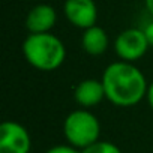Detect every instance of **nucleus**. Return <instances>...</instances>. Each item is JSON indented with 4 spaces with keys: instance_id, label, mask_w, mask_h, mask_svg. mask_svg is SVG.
Instances as JSON below:
<instances>
[{
    "instance_id": "f257e3e1",
    "label": "nucleus",
    "mask_w": 153,
    "mask_h": 153,
    "mask_svg": "<svg viewBox=\"0 0 153 153\" xmlns=\"http://www.w3.org/2000/svg\"><path fill=\"white\" fill-rule=\"evenodd\" d=\"M105 98L119 108H129L140 104L147 93L149 83L140 68L129 62H113L102 72Z\"/></svg>"
},
{
    "instance_id": "f03ea898",
    "label": "nucleus",
    "mask_w": 153,
    "mask_h": 153,
    "mask_svg": "<svg viewBox=\"0 0 153 153\" xmlns=\"http://www.w3.org/2000/svg\"><path fill=\"white\" fill-rule=\"evenodd\" d=\"M21 50L27 63L44 72L59 69L66 59V47L63 41L51 32L29 33Z\"/></svg>"
},
{
    "instance_id": "7ed1b4c3",
    "label": "nucleus",
    "mask_w": 153,
    "mask_h": 153,
    "mask_svg": "<svg viewBox=\"0 0 153 153\" xmlns=\"http://www.w3.org/2000/svg\"><path fill=\"white\" fill-rule=\"evenodd\" d=\"M63 135L68 144L83 150L96 141L101 137V123L99 119L89 111L87 108H78L71 111L63 122Z\"/></svg>"
},
{
    "instance_id": "20e7f679",
    "label": "nucleus",
    "mask_w": 153,
    "mask_h": 153,
    "mask_svg": "<svg viewBox=\"0 0 153 153\" xmlns=\"http://www.w3.org/2000/svg\"><path fill=\"white\" fill-rule=\"evenodd\" d=\"M150 45L144 35L143 29L129 27L120 32L114 39V53L116 56L129 63H135L149 51Z\"/></svg>"
},
{
    "instance_id": "39448f33",
    "label": "nucleus",
    "mask_w": 153,
    "mask_h": 153,
    "mask_svg": "<svg viewBox=\"0 0 153 153\" xmlns=\"http://www.w3.org/2000/svg\"><path fill=\"white\" fill-rule=\"evenodd\" d=\"M32 138L18 122L5 120L0 125V153H30Z\"/></svg>"
},
{
    "instance_id": "423d86ee",
    "label": "nucleus",
    "mask_w": 153,
    "mask_h": 153,
    "mask_svg": "<svg viewBox=\"0 0 153 153\" xmlns=\"http://www.w3.org/2000/svg\"><path fill=\"white\" fill-rule=\"evenodd\" d=\"M63 14L76 29L86 30L98 21V6L95 0H65Z\"/></svg>"
},
{
    "instance_id": "0eeeda50",
    "label": "nucleus",
    "mask_w": 153,
    "mask_h": 153,
    "mask_svg": "<svg viewBox=\"0 0 153 153\" xmlns=\"http://www.w3.org/2000/svg\"><path fill=\"white\" fill-rule=\"evenodd\" d=\"M57 23V12L51 5L41 3L33 6L26 15V29L29 33H48Z\"/></svg>"
},
{
    "instance_id": "6e6552de",
    "label": "nucleus",
    "mask_w": 153,
    "mask_h": 153,
    "mask_svg": "<svg viewBox=\"0 0 153 153\" xmlns=\"http://www.w3.org/2000/svg\"><path fill=\"white\" fill-rule=\"evenodd\" d=\"M74 99L81 108H93L99 105L105 98V89L102 80L86 78L80 81L74 89Z\"/></svg>"
},
{
    "instance_id": "1a4fd4ad",
    "label": "nucleus",
    "mask_w": 153,
    "mask_h": 153,
    "mask_svg": "<svg viewBox=\"0 0 153 153\" xmlns=\"http://www.w3.org/2000/svg\"><path fill=\"white\" fill-rule=\"evenodd\" d=\"M110 45L108 33L98 24L83 30L81 47L89 56H102Z\"/></svg>"
},
{
    "instance_id": "9d476101",
    "label": "nucleus",
    "mask_w": 153,
    "mask_h": 153,
    "mask_svg": "<svg viewBox=\"0 0 153 153\" xmlns=\"http://www.w3.org/2000/svg\"><path fill=\"white\" fill-rule=\"evenodd\" d=\"M81 153H122L120 147L110 141H96L95 144L81 150Z\"/></svg>"
},
{
    "instance_id": "9b49d317",
    "label": "nucleus",
    "mask_w": 153,
    "mask_h": 153,
    "mask_svg": "<svg viewBox=\"0 0 153 153\" xmlns=\"http://www.w3.org/2000/svg\"><path fill=\"white\" fill-rule=\"evenodd\" d=\"M45 153H81V150H78L71 144H57L50 147Z\"/></svg>"
},
{
    "instance_id": "f8f14e48",
    "label": "nucleus",
    "mask_w": 153,
    "mask_h": 153,
    "mask_svg": "<svg viewBox=\"0 0 153 153\" xmlns=\"http://www.w3.org/2000/svg\"><path fill=\"white\" fill-rule=\"evenodd\" d=\"M143 30H144V35H146V38H147V42H149L150 48H153V20L149 21Z\"/></svg>"
},
{
    "instance_id": "ddd939ff",
    "label": "nucleus",
    "mask_w": 153,
    "mask_h": 153,
    "mask_svg": "<svg viewBox=\"0 0 153 153\" xmlns=\"http://www.w3.org/2000/svg\"><path fill=\"white\" fill-rule=\"evenodd\" d=\"M146 99H147L149 107H150V108H152V111H153V81H152V83H149L147 93H146Z\"/></svg>"
},
{
    "instance_id": "4468645a",
    "label": "nucleus",
    "mask_w": 153,
    "mask_h": 153,
    "mask_svg": "<svg viewBox=\"0 0 153 153\" xmlns=\"http://www.w3.org/2000/svg\"><path fill=\"white\" fill-rule=\"evenodd\" d=\"M144 5H146L147 12L153 17V0H144Z\"/></svg>"
}]
</instances>
